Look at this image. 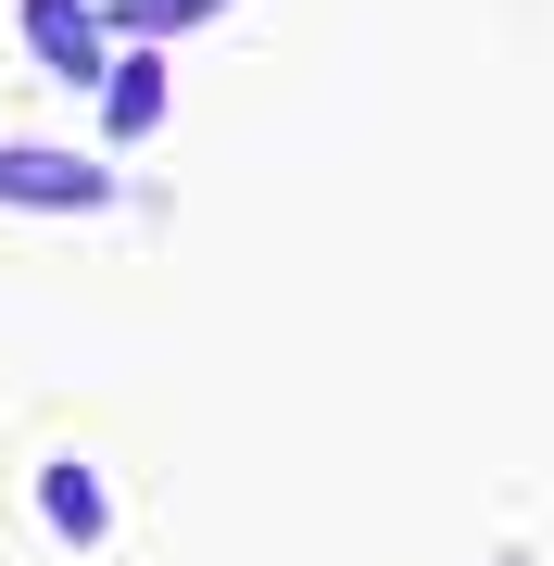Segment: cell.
<instances>
[{
	"label": "cell",
	"instance_id": "1",
	"mask_svg": "<svg viewBox=\"0 0 554 566\" xmlns=\"http://www.w3.org/2000/svg\"><path fill=\"white\" fill-rule=\"evenodd\" d=\"M102 164H76V151H0V202H51V214H88L102 202Z\"/></svg>",
	"mask_w": 554,
	"mask_h": 566
},
{
	"label": "cell",
	"instance_id": "3",
	"mask_svg": "<svg viewBox=\"0 0 554 566\" xmlns=\"http://www.w3.org/2000/svg\"><path fill=\"white\" fill-rule=\"evenodd\" d=\"M151 114H165V76H151V63H126V76H114V126H126V139H139Z\"/></svg>",
	"mask_w": 554,
	"mask_h": 566
},
{
	"label": "cell",
	"instance_id": "4",
	"mask_svg": "<svg viewBox=\"0 0 554 566\" xmlns=\"http://www.w3.org/2000/svg\"><path fill=\"white\" fill-rule=\"evenodd\" d=\"M51 528H76V542H102V491H88L76 465H63V479H51Z\"/></svg>",
	"mask_w": 554,
	"mask_h": 566
},
{
	"label": "cell",
	"instance_id": "2",
	"mask_svg": "<svg viewBox=\"0 0 554 566\" xmlns=\"http://www.w3.org/2000/svg\"><path fill=\"white\" fill-rule=\"evenodd\" d=\"M25 25H39V51L63 63V76H88V63H102V39H88V13H76V0H25Z\"/></svg>",
	"mask_w": 554,
	"mask_h": 566
},
{
	"label": "cell",
	"instance_id": "5",
	"mask_svg": "<svg viewBox=\"0 0 554 566\" xmlns=\"http://www.w3.org/2000/svg\"><path fill=\"white\" fill-rule=\"evenodd\" d=\"M202 13H227V0H126V25H139V39H177V25H202Z\"/></svg>",
	"mask_w": 554,
	"mask_h": 566
}]
</instances>
